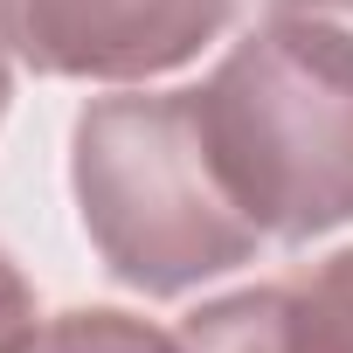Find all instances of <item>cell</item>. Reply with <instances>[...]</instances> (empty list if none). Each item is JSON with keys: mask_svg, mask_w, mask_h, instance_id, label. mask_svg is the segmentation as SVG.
<instances>
[{"mask_svg": "<svg viewBox=\"0 0 353 353\" xmlns=\"http://www.w3.org/2000/svg\"><path fill=\"white\" fill-rule=\"evenodd\" d=\"M270 21H305V28H325L339 42H353V0H263Z\"/></svg>", "mask_w": 353, "mask_h": 353, "instance_id": "obj_7", "label": "cell"}, {"mask_svg": "<svg viewBox=\"0 0 353 353\" xmlns=\"http://www.w3.org/2000/svg\"><path fill=\"white\" fill-rule=\"evenodd\" d=\"M70 194L104 270L139 298H181L243 270L270 236L215 159L201 90H125L77 111Z\"/></svg>", "mask_w": 353, "mask_h": 353, "instance_id": "obj_1", "label": "cell"}, {"mask_svg": "<svg viewBox=\"0 0 353 353\" xmlns=\"http://www.w3.org/2000/svg\"><path fill=\"white\" fill-rule=\"evenodd\" d=\"M188 353H353V243L319 263L208 298L181 319Z\"/></svg>", "mask_w": 353, "mask_h": 353, "instance_id": "obj_4", "label": "cell"}, {"mask_svg": "<svg viewBox=\"0 0 353 353\" xmlns=\"http://www.w3.org/2000/svg\"><path fill=\"white\" fill-rule=\"evenodd\" d=\"M229 21L236 0H0V49L63 83H152Z\"/></svg>", "mask_w": 353, "mask_h": 353, "instance_id": "obj_3", "label": "cell"}, {"mask_svg": "<svg viewBox=\"0 0 353 353\" xmlns=\"http://www.w3.org/2000/svg\"><path fill=\"white\" fill-rule=\"evenodd\" d=\"M8 63H14V56L0 49V118H8V97H14V70H8Z\"/></svg>", "mask_w": 353, "mask_h": 353, "instance_id": "obj_8", "label": "cell"}, {"mask_svg": "<svg viewBox=\"0 0 353 353\" xmlns=\"http://www.w3.org/2000/svg\"><path fill=\"white\" fill-rule=\"evenodd\" d=\"M201 118L270 243L353 222V42L263 14L201 83Z\"/></svg>", "mask_w": 353, "mask_h": 353, "instance_id": "obj_2", "label": "cell"}, {"mask_svg": "<svg viewBox=\"0 0 353 353\" xmlns=\"http://www.w3.org/2000/svg\"><path fill=\"white\" fill-rule=\"evenodd\" d=\"M28 325H35V291H28L21 263L0 250V353H8V346H14Z\"/></svg>", "mask_w": 353, "mask_h": 353, "instance_id": "obj_6", "label": "cell"}, {"mask_svg": "<svg viewBox=\"0 0 353 353\" xmlns=\"http://www.w3.org/2000/svg\"><path fill=\"white\" fill-rule=\"evenodd\" d=\"M8 353H188L181 332H159L152 319H132L118 305H77L56 319H35Z\"/></svg>", "mask_w": 353, "mask_h": 353, "instance_id": "obj_5", "label": "cell"}]
</instances>
